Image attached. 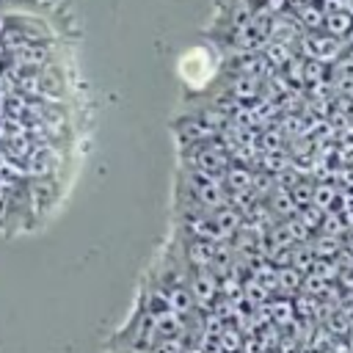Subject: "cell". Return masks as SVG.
Instances as JSON below:
<instances>
[{"instance_id":"30bf717a","label":"cell","mask_w":353,"mask_h":353,"mask_svg":"<svg viewBox=\"0 0 353 353\" xmlns=\"http://www.w3.org/2000/svg\"><path fill=\"white\" fill-rule=\"evenodd\" d=\"M215 279L207 273V270H201L196 279H193V287H190V292H193V298H196V303L199 306H207V303H212V298H215Z\"/></svg>"},{"instance_id":"9a60e30c","label":"cell","mask_w":353,"mask_h":353,"mask_svg":"<svg viewBox=\"0 0 353 353\" xmlns=\"http://www.w3.org/2000/svg\"><path fill=\"white\" fill-rule=\"evenodd\" d=\"M323 77H325V63L309 58V61L303 63V83H309V85H320Z\"/></svg>"},{"instance_id":"ba28073f","label":"cell","mask_w":353,"mask_h":353,"mask_svg":"<svg viewBox=\"0 0 353 353\" xmlns=\"http://www.w3.org/2000/svg\"><path fill=\"white\" fill-rule=\"evenodd\" d=\"M254 179H256V176H254L248 168H243V165H229V171L223 174V182H226L229 190H234V196L254 190Z\"/></svg>"},{"instance_id":"5b68a950","label":"cell","mask_w":353,"mask_h":353,"mask_svg":"<svg viewBox=\"0 0 353 353\" xmlns=\"http://www.w3.org/2000/svg\"><path fill=\"white\" fill-rule=\"evenodd\" d=\"M179 74L190 85H204L212 77V55L204 47H196V50L185 52L182 61H179Z\"/></svg>"},{"instance_id":"d6986e66","label":"cell","mask_w":353,"mask_h":353,"mask_svg":"<svg viewBox=\"0 0 353 353\" xmlns=\"http://www.w3.org/2000/svg\"><path fill=\"white\" fill-rule=\"evenodd\" d=\"M262 163H265L268 168H276V171H281V168L287 165V160H284V157H273V152H270V154H265V157H262Z\"/></svg>"},{"instance_id":"5bb4252c","label":"cell","mask_w":353,"mask_h":353,"mask_svg":"<svg viewBox=\"0 0 353 353\" xmlns=\"http://www.w3.org/2000/svg\"><path fill=\"white\" fill-rule=\"evenodd\" d=\"M334 196H336V188H334V185H328V182H323V185H317V188H314L312 204H314V207H320V210H328V207L334 204Z\"/></svg>"},{"instance_id":"8fae6325","label":"cell","mask_w":353,"mask_h":353,"mask_svg":"<svg viewBox=\"0 0 353 353\" xmlns=\"http://www.w3.org/2000/svg\"><path fill=\"white\" fill-rule=\"evenodd\" d=\"M229 91H232L237 99H254V97L259 94V80H256L254 74H237Z\"/></svg>"},{"instance_id":"6da1fadb","label":"cell","mask_w":353,"mask_h":353,"mask_svg":"<svg viewBox=\"0 0 353 353\" xmlns=\"http://www.w3.org/2000/svg\"><path fill=\"white\" fill-rule=\"evenodd\" d=\"M50 41V30L41 25V19H33L28 14H11L0 22V50H17L22 44Z\"/></svg>"},{"instance_id":"2e32d148","label":"cell","mask_w":353,"mask_h":353,"mask_svg":"<svg viewBox=\"0 0 353 353\" xmlns=\"http://www.w3.org/2000/svg\"><path fill=\"white\" fill-rule=\"evenodd\" d=\"M279 287H284V290H298V287H301V273H298V268H292V265L279 268Z\"/></svg>"},{"instance_id":"52a82bcc","label":"cell","mask_w":353,"mask_h":353,"mask_svg":"<svg viewBox=\"0 0 353 353\" xmlns=\"http://www.w3.org/2000/svg\"><path fill=\"white\" fill-rule=\"evenodd\" d=\"M342 50H345V44H342V39H336V36H331V33H312L309 39H306V55L312 58V61H320V63H328V61H336L339 55H342Z\"/></svg>"},{"instance_id":"ffe728a7","label":"cell","mask_w":353,"mask_h":353,"mask_svg":"<svg viewBox=\"0 0 353 353\" xmlns=\"http://www.w3.org/2000/svg\"><path fill=\"white\" fill-rule=\"evenodd\" d=\"M0 138H6V132H3V121H0Z\"/></svg>"},{"instance_id":"7a4b0ae2","label":"cell","mask_w":353,"mask_h":353,"mask_svg":"<svg viewBox=\"0 0 353 353\" xmlns=\"http://www.w3.org/2000/svg\"><path fill=\"white\" fill-rule=\"evenodd\" d=\"M193 157H190V165L199 171V174H207V176H218V174H226L229 171V149L221 146L215 138L212 141H199L193 143Z\"/></svg>"},{"instance_id":"7c38bea8","label":"cell","mask_w":353,"mask_h":353,"mask_svg":"<svg viewBox=\"0 0 353 353\" xmlns=\"http://www.w3.org/2000/svg\"><path fill=\"white\" fill-rule=\"evenodd\" d=\"M298 221H301L306 229H320V226H323V212H320V207L306 204V207H298Z\"/></svg>"},{"instance_id":"4fadbf2b","label":"cell","mask_w":353,"mask_h":353,"mask_svg":"<svg viewBox=\"0 0 353 353\" xmlns=\"http://www.w3.org/2000/svg\"><path fill=\"white\" fill-rule=\"evenodd\" d=\"M298 17H301L312 30H320L323 22H325V14L320 11V6H301V8H298Z\"/></svg>"},{"instance_id":"ac0fdd59","label":"cell","mask_w":353,"mask_h":353,"mask_svg":"<svg viewBox=\"0 0 353 353\" xmlns=\"http://www.w3.org/2000/svg\"><path fill=\"white\" fill-rule=\"evenodd\" d=\"M273 317L281 320V323L290 320V317H292V306H290V303H279V306H273Z\"/></svg>"},{"instance_id":"44dd1931","label":"cell","mask_w":353,"mask_h":353,"mask_svg":"<svg viewBox=\"0 0 353 353\" xmlns=\"http://www.w3.org/2000/svg\"><path fill=\"white\" fill-rule=\"evenodd\" d=\"M350 97H353V88H350Z\"/></svg>"},{"instance_id":"8992f818","label":"cell","mask_w":353,"mask_h":353,"mask_svg":"<svg viewBox=\"0 0 353 353\" xmlns=\"http://www.w3.org/2000/svg\"><path fill=\"white\" fill-rule=\"evenodd\" d=\"M190 190H193V199H199L204 207H210V210H221V207H226V190H223V185H221V179L218 176H207V174H193L190 176Z\"/></svg>"},{"instance_id":"9c48e42d","label":"cell","mask_w":353,"mask_h":353,"mask_svg":"<svg viewBox=\"0 0 353 353\" xmlns=\"http://www.w3.org/2000/svg\"><path fill=\"white\" fill-rule=\"evenodd\" d=\"M323 28H325V33L342 39V36H347V33L353 30V14H350V11H342V8H334V11L325 14Z\"/></svg>"},{"instance_id":"277c9868","label":"cell","mask_w":353,"mask_h":353,"mask_svg":"<svg viewBox=\"0 0 353 353\" xmlns=\"http://www.w3.org/2000/svg\"><path fill=\"white\" fill-rule=\"evenodd\" d=\"M30 94H36L44 102H61L63 94H66V77H63L61 66H55V63L41 66L39 74H36V83H33V91Z\"/></svg>"},{"instance_id":"e0dca14e","label":"cell","mask_w":353,"mask_h":353,"mask_svg":"<svg viewBox=\"0 0 353 353\" xmlns=\"http://www.w3.org/2000/svg\"><path fill=\"white\" fill-rule=\"evenodd\" d=\"M314 251H320L323 256H331V254L339 251V243H336V237H320L317 245H314Z\"/></svg>"},{"instance_id":"3957f363","label":"cell","mask_w":353,"mask_h":353,"mask_svg":"<svg viewBox=\"0 0 353 353\" xmlns=\"http://www.w3.org/2000/svg\"><path fill=\"white\" fill-rule=\"evenodd\" d=\"M58 165H61V154L52 143H33V149L28 154V163H25V171L30 174V179L52 182Z\"/></svg>"}]
</instances>
